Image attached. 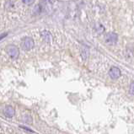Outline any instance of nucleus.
<instances>
[{
    "mask_svg": "<svg viewBox=\"0 0 134 134\" xmlns=\"http://www.w3.org/2000/svg\"><path fill=\"white\" fill-rule=\"evenodd\" d=\"M6 51L9 56L14 60L17 59L19 57V55H20V50L14 45H9L6 47Z\"/></svg>",
    "mask_w": 134,
    "mask_h": 134,
    "instance_id": "nucleus-1",
    "label": "nucleus"
},
{
    "mask_svg": "<svg viewBox=\"0 0 134 134\" xmlns=\"http://www.w3.org/2000/svg\"><path fill=\"white\" fill-rule=\"evenodd\" d=\"M34 47V41L30 37H25L21 42V48L24 51H30Z\"/></svg>",
    "mask_w": 134,
    "mask_h": 134,
    "instance_id": "nucleus-2",
    "label": "nucleus"
},
{
    "mask_svg": "<svg viewBox=\"0 0 134 134\" xmlns=\"http://www.w3.org/2000/svg\"><path fill=\"white\" fill-rule=\"evenodd\" d=\"M117 40H118L117 35L115 33H109V34H107L106 36H105V42L109 45L116 44Z\"/></svg>",
    "mask_w": 134,
    "mask_h": 134,
    "instance_id": "nucleus-3",
    "label": "nucleus"
},
{
    "mask_svg": "<svg viewBox=\"0 0 134 134\" xmlns=\"http://www.w3.org/2000/svg\"><path fill=\"white\" fill-rule=\"evenodd\" d=\"M109 75L112 79H116L121 76V70L116 67H112L109 71Z\"/></svg>",
    "mask_w": 134,
    "mask_h": 134,
    "instance_id": "nucleus-4",
    "label": "nucleus"
},
{
    "mask_svg": "<svg viewBox=\"0 0 134 134\" xmlns=\"http://www.w3.org/2000/svg\"><path fill=\"white\" fill-rule=\"evenodd\" d=\"M3 113H4V116L6 117L11 118V117H13L14 115V110L13 107L10 106V105L6 106L4 110H3Z\"/></svg>",
    "mask_w": 134,
    "mask_h": 134,
    "instance_id": "nucleus-5",
    "label": "nucleus"
},
{
    "mask_svg": "<svg viewBox=\"0 0 134 134\" xmlns=\"http://www.w3.org/2000/svg\"><path fill=\"white\" fill-rule=\"evenodd\" d=\"M89 50H88V48L87 47H82L81 48V57H82V58H83V60H86L87 59V57H88V56H89Z\"/></svg>",
    "mask_w": 134,
    "mask_h": 134,
    "instance_id": "nucleus-6",
    "label": "nucleus"
},
{
    "mask_svg": "<svg viewBox=\"0 0 134 134\" xmlns=\"http://www.w3.org/2000/svg\"><path fill=\"white\" fill-rule=\"evenodd\" d=\"M23 121L27 124H31L32 123V117L30 115H25L24 117H23Z\"/></svg>",
    "mask_w": 134,
    "mask_h": 134,
    "instance_id": "nucleus-7",
    "label": "nucleus"
},
{
    "mask_svg": "<svg viewBox=\"0 0 134 134\" xmlns=\"http://www.w3.org/2000/svg\"><path fill=\"white\" fill-rule=\"evenodd\" d=\"M41 36H42V37L44 38V40L47 41V42L50 41V38H51V34H50L48 31H43L42 33H41Z\"/></svg>",
    "mask_w": 134,
    "mask_h": 134,
    "instance_id": "nucleus-8",
    "label": "nucleus"
},
{
    "mask_svg": "<svg viewBox=\"0 0 134 134\" xmlns=\"http://www.w3.org/2000/svg\"><path fill=\"white\" fill-rule=\"evenodd\" d=\"M23 3H25L26 5H31L32 3L35 2V0H22Z\"/></svg>",
    "mask_w": 134,
    "mask_h": 134,
    "instance_id": "nucleus-9",
    "label": "nucleus"
},
{
    "mask_svg": "<svg viewBox=\"0 0 134 134\" xmlns=\"http://www.w3.org/2000/svg\"><path fill=\"white\" fill-rule=\"evenodd\" d=\"M131 94H133V83H132L131 85Z\"/></svg>",
    "mask_w": 134,
    "mask_h": 134,
    "instance_id": "nucleus-10",
    "label": "nucleus"
},
{
    "mask_svg": "<svg viewBox=\"0 0 134 134\" xmlns=\"http://www.w3.org/2000/svg\"><path fill=\"white\" fill-rule=\"evenodd\" d=\"M5 36H6V34H3V36H0V40L3 39V37H5Z\"/></svg>",
    "mask_w": 134,
    "mask_h": 134,
    "instance_id": "nucleus-11",
    "label": "nucleus"
}]
</instances>
